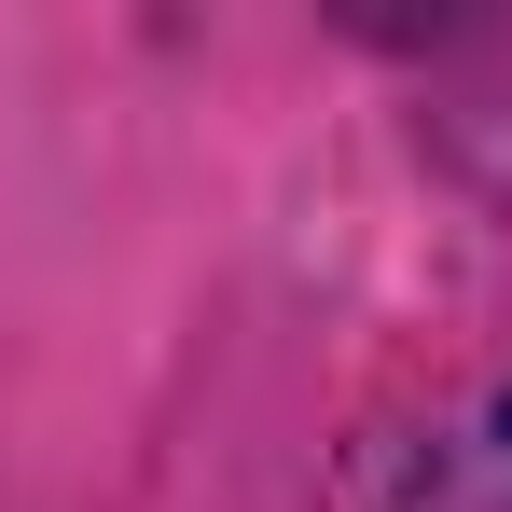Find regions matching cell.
I'll return each mask as SVG.
<instances>
[{"label":"cell","mask_w":512,"mask_h":512,"mask_svg":"<svg viewBox=\"0 0 512 512\" xmlns=\"http://www.w3.org/2000/svg\"><path fill=\"white\" fill-rule=\"evenodd\" d=\"M388 512H512V388H499L471 429H443L416 471H402V499H388Z\"/></svg>","instance_id":"6da1fadb"}]
</instances>
